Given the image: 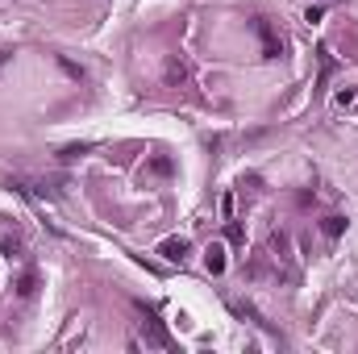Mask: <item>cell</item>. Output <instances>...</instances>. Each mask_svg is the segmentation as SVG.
<instances>
[{
  "instance_id": "cell-1",
  "label": "cell",
  "mask_w": 358,
  "mask_h": 354,
  "mask_svg": "<svg viewBox=\"0 0 358 354\" xmlns=\"http://www.w3.org/2000/svg\"><path fill=\"white\" fill-rule=\"evenodd\" d=\"M138 308H142V334H146V342H150V346H162V350H167V346H171V334L162 329V321H158V317H154V313H150L146 304H138Z\"/></svg>"
},
{
  "instance_id": "cell-2",
  "label": "cell",
  "mask_w": 358,
  "mask_h": 354,
  "mask_svg": "<svg viewBox=\"0 0 358 354\" xmlns=\"http://www.w3.org/2000/svg\"><path fill=\"white\" fill-rule=\"evenodd\" d=\"M258 34H263V54L267 58H279L283 54V38H275V29H271L267 17H258Z\"/></svg>"
},
{
  "instance_id": "cell-3",
  "label": "cell",
  "mask_w": 358,
  "mask_h": 354,
  "mask_svg": "<svg viewBox=\"0 0 358 354\" xmlns=\"http://www.w3.org/2000/svg\"><path fill=\"white\" fill-rule=\"evenodd\" d=\"M158 254H162L167 263H183V259H187V238H167V242L158 246Z\"/></svg>"
},
{
  "instance_id": "cell-4",
  "label": "cell",
  "mask_w": 358,
  "mask_h": 354,
  "mask_svg": "<svg viewBox=\"0 0 358 354\" xmlns=\"http://www.w3.org/2000/svg\"><path fill=\"white\" fill-rule=\"evenodd\" d=\"M34 292H38V275L25 271V275L17 279V296H21V300H34Z\"/></svg>"
},
{
  "instance_id": "cell-5",
  "label": "cell",
  "mask_w": 358,
  "mask_h": 354,
  "mask_svg": "<svg viewBox=\"0 0 358 354\" xmlns=\"http://www.w3.org/2000/svg\"><path fill=\"white\" fill-rule=\"evenodd\" d=\"M204 263H208V271H213V275H221V271H225V250H221V246H208Z\"/></svg>"
},
{
  "instance_id": "cell-6",
  "label": "cell",
  "mask_w": 358,
  "mask_h": 354,
  "mask_svg": "<svg viewBox=\"0 0 358 354\" xmlns=\"http://www.w3.org/2000/svg\"><path fill=\"white\" fill-rule=\"evenodd\" d=\"M321 230H325V238H342V234H346V217H338V213H333V217H325Z\"/></svg>"
},
{
  "instance_id": "cell-7",
  "label": "cell",
  "mask_w": 358,
  "mask_h": 354,
  "mask_svg": "<svg viewBox=\"0 0 358 354\" xmlns=\"http://www.w3.org/2000/svg\"><path fill=\"white\" fill-rule=\"evenodd\" d=\"M354 96H358V92H354V88H342V92H338V96H333V105H338V109H346V105H350V100H354Z\"/></svg>"
},
{
  "instance_id": "cell-8",
  "label": "cell",
  "mask_w": 358,
  "mask_h": 354,
  "mask_svg": "<svg viewBox=\"0 0 358 354\" xmlns=\"http://www.w3.org/2000/svg\"><path fill=\"white\" fill-rule=\"evenodd\" d=\"M167 79H171V84H179V79H183V63H175V58L167 63Z\"/></svg>"
},
{
  "instance_id": "cell-9",
  "label": "cell",
  "mask_w": 358,
  "mask_h": 354,
  "mask_svg": "<svg viewBox=\"0 0 358 354\" xmlns=\"http://www.w3.org/2000/svg\"><path fill=\"white\" fill-rule=\"evenodd\" d=\"M5 259H21V242L17 238H5Z\"/></svg>"
},
{
  "instance_id": "cell-10",
  "label": "cell",
  "mask_w": 358,
  "mask_h": 354,
  "mask_svg": "<svg viewBox=\"0 0 358 354\" xmlns=\"http://www.w3.org/2000/svg\"><path fill=\"white\" fill-rule=\"evenodd\" d=\"M150 171H158V175H171V158H154V163H150Z\"/></svg>"
},
{
  "instance_id": "cell-11",
  "label": "cell",
  "mask_w": 358,
  "mask_h": 354,
  "mask_svg": "<svg viewBox=\"0 0 358 354\" xmlns=\"http://www.w3.org/2000/svg\"><path fill=\"white\" fill-rule=\"evenodd\" d=\"M88 150H92L88 142H83V146H67V150H62V158H79V154H88Z\"/></svg>"
},
{
  "instance_id": "cell-12",
  "label": "cell",
  "mask_w": 358,
  "mask_h": 354,
  "mask_svg": "<svg viewBox=\"0 0 358 354\" xmlns=\"http://www.w3.org/2000/svg\"><path fill=\"white\" fill-rule=\"evenodd\" d=\"M62 71H67V75H75V79H83V67H75L71 58H62Z\"/></svg>"
}]
</instances>
